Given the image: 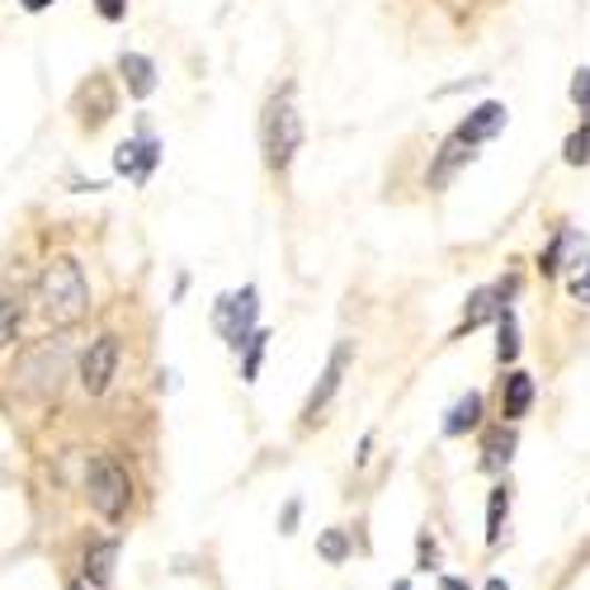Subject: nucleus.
I'll return each instance as SVG.
<instances>
[{"mask_svg": "<svg viewBox=\"0 0 590 590\" xmlns=\"http://www.w3.org/2000/svg\"><path fill=\"white\" fill-rule=\"evenodd\" d=\"M477 421H482V397H477V392H468V397H458L454 411L444 416V435H468Z\"/></svg>", "mask_w": 590, "mask_h": 590, "instance_id": "13", "label": "nucleus"}, {"mask_svg": "<svg viewBox=\"0 0 590 590\" xmlns=\"http://www.w3.org/2000/svg\"><path fill=\"white\" fill-rule=\"evenodd\" d=\"M114 558H118L114 539H104V544H95L91 552H85V586H95V590L110 586L114 581Z\"/></svg>", "mask_w": 590, "mask_h": 590, "instance_id": "11", "label": "nucleus"}, {"mask_svg": "<svg viewBox=\"0 0 590 590\" xmlns=\"http://www.w3.org/2000/svg\"><path fill=\"white\" fill-rule=\"evenodd\" d=\"M118 71H123V85H128L137 100H147L156 91V66H152V58H142V52H123Z\"/></svg>", "mask_w": 590, "mask_h": 590, "instance_id": "10", "label": "nucleus"}, {"mask_svg": "<svg viewBox=\"0 0 590 590\" xmlns=\"http://www.w3.org/2000/svg\"><path fill=\"white\" fill-rule=\"evenodd\" d=\"M510 289H515V283H510ZM510 289H506V283H500V289H477V293L468 298V312H463V331L482 327V321H487V317H500V308H506V302H500V298H506Z\"/></svg>", "mask_w": 590, "mask_h": 590, "instance_id": "12", "label": "nucleus"}, {"mask_svg": "<svg viewBox=\"0 0 590 590\" xmlns=\"http://www.w3.org/2000/svg\"><path fill=\"white\" fill-rule=\"evenodd\" d=\"M39 293H43L48 321H76L85 308H91V283H85L76 260H52Z\"/></svg>", "mask_w": 590, "mask_h": 590, "instance_id": "1", "label": "nucleus"}, {"mask_svg": "<svg viewBox=\"0 0 590 590\" xmlns=\"http://www.w3.org/2000/svg\"><path fill=\"white\" fill-rule=\"evenodd\" d=\"M439 590H468V586H463L458 577H444V581H439Z\"/></svg>", "mask_w": 590, "mask_h": 590, "instance_id": "28", "label": "nucleus"}, {"mask_svg": "<svg viewBox=\"0 0 590 590\" xmlns=\"http://www.w3.org/2000/svg\"><path fill=\"white\" fill-rule=\"evenodd\" d=\"M71 590H95V586H85V581H76V586H71Z\"/></svg>", "mask_w": 590, "mask_h": 590, "instance_id": "30", "label": "nucleus"}, {"mask_svg": "<svg viewBox=\"0 0 590 590\" xmlns=\"http://www.w3.org/2000/svg\"><path fill=\"white\" fill-rule=\"evenodd\" d=\"M463 161H473V147H468V142H458V137H449V142H444V152H439V161H435V170H431V185L439 189L463 166Z\"/></svg>", "mask_w": 590, "mask_h": 590, "instance_id": "14", "label": "nucleus"}, {"mask_svg": "<svg viewBox=\"0 0 590 590\" xmlns=\"http://www.w3.org/2000/svg\"><path fill=\"white\" fill-rule=\"evenodd\" d=\"M293 525H298V500H293L289 510H283V534H293Z\"/></svg>", "mask_w": 590, "mask_h": 590, "instance_id": "26", "label": "nucleus"}, {"mask_svg": "<svg viewBox=\"0 0 590 590\" xmlns=\"http://www.w3.org/2000/svg\"><path fill=\"white\" fill-rule=\"evenodd\" d=\"M571 100H577L581 114H590V66H581L577 76H571Z\"/></svg>", "mask_w": 590, "mask_h": 590, "instance_id": "22", "label": "nucleus"}, {"mask_svg": "<svg viewBox=\"0 0 590 590\" xmlns=\"http://www.w3.org/2000/svg\"><path fill=\"white\" fill-rule=\"evenodd\" d=\"M48 6H52V0H24V10H29V14H39V10H48Z\"/></svg>", "mask_w": 590, "mask_h": 590, "instance_id": "27", "label": "nucleus"}, {"mask_svg": "<svg viewBox=\"0 0 590 590\" xmlns=\"http://www.w3.org/2000/svg\"><path fill=\"white\" fill-rule=\"evenodd\" d=\"M562 156H567V166H590V123H586V128H577V133L567 137Z\"/></svg>", "mask_w": 590, "mask_h": 590, "instance_id": "19", "label": "nucleus"}, {"mask_svg": "<svg viewBox=\"0 0 590 590\" xmlns=\"http://www.w3.org/2000/svg\"><path fill=\"white\" fill-rule=\"evenodd\" d=\"M85 496H91V506L104 515V520H123V515H128L133 482L114 458L100 454V458H91V473H85Z\"/></svg>", "mask_w": 590, "mask_h": 590, "instance_id": "3", "label": "nucleus"}, {"mask_svg": "<svg viewBox=\"0 0 590 590\" xmlns=\"http://www.w3.org/2000/svg\"><path fill=\"white\" fill-rule=\"evenodd\" d=\"M345 369H350V345H341L331 354V364H327V373H321V383L312 387V397H308V406H302V421H317V411L327 406L331 397H335V387H341V379H345Z\"/></svg>", "mask_w": 590, "mask_h": 590, "instance_id": "7", "label": "nucleus"}, {"mask_svg": "<svg viewBox=\"0 0 590 590\" xmlns=\"http://www.w3.org/2000/svg\"><path fill=\"white\" fill-rule=\"evenodd\" d=\"M20 302L14 298H0V345H10L14 341V331H20Z\"/></svg>", "mask_w": 590, "mask_h": 590, "instance_id": "20", "label": "nucleus"}, {"mask_svg": "<svg viewBox=\"0 0 590 590\" xmlns=\"http://www.w3.org/2000/svg\"><path fill=\"white\" fill-rule=\"evenodd\" d=\"M161 161V147L152 137H137V142H123V147L114 152V170L118 175H133V180H147V175L156 170Z\"/></svg>", "mask_w": 590, "mask_h": 590, "instance_id": "6", "label": "nucleus"}, {"mask_svg": "<svg viewBox=\"0 0 590 590\" xmlns=\"http://www.w3.org/2000/svg\"><path fill=\"white\" fill-rule=\"evenodd\" d=\"M571 293H577L581 302H590V270H586V275H577V279H571Z\"/></svg>", "mask_w": 590, "mask_h": 590, "instance_id": "25", "label": "nucleus"}, {"mask_svg": "<svg viewBox=\"0 0 590 590\" xmlns=\"http://www.w3.org/2000/svg\"><path fill=\"white\" fill-rule=\"evenodd\" d=\"M95 10L104 20H123V14H128V0H95Z\"/></svg>", "mask_w": 590, "mask_h": 590, "instance_id": "23", "label": "nucleus"}, {"mask_svg": "<svg viewBox=\"0 0 590 590\" xmlns=\"http://www.w3.org/2000/svg\"><path fill=\"white\" fill-rule=\"evenodd\" d=\"M487 590H510V586H506V581H500V577H491V581H487Z\"/></svg>", "mask_w": 590, "mask_h": 590, "instance_id": "29", "label": "nucleus"}, {"mask_svg": "<svg viewBox=\"0 0 590 590\" xmlns=\"http://www.w3.org/2000/svg\"><path fill=\"white\" fill-rule=\"evenodd\" d=\"M256 317H260V293H256V283H246L241 293L218 298V308H213V327H218L222 341L241 354L246 341L256 335Z\"/></svg>", "mask_w": 590, "mask_h": 590, "instance_id": "4", "label": "nucleus"}, {"mask_svg": "<svg viewBox=\"0 0 590 590\" xmlns=\"http://www.w3.org/2000/svg\"><path fill=\"white\" fill-rule=\"evenodd\" d=\"M265 341H270V335H265V331H256V335H250V341H246V360H241V379H246V383H256L260 360H265Z\"/></svg>", "mask_w": 590, "mask_h": 590, "instance_id": "18", "label": "nucleus"}, {"mask_svg": "<svg viewBox=\"0 0 590 590\" xmlns=\"http://www.w3.org/2000/svg\"><path fill=\"white\" fill-rule=\"evenodd\" d=\"M529 402H534V379L529 373H506V379H500V416L506 421H520L525 411H529Z\"/></svg>", "mask_w": 590, "mask_h": 590, "instance_id": "9", "label": "nucleus"}, {"mask_svg": "<svg viewBox=\"0 0 590 590\" xmlns=\"http://www.w3.org/2000/svg\"><path fill=\"white\" fill-rule=\"evenodd\" d=\"M500 128H506V104H482V110H473L468 118H463L458 123V142H468V147H473V142H487V137H496Z\"/></svg>", "mask_w": 590, "mask_h": 590, "instance_id": "8", "label": "nucleus"}, {"mask_svg": "<svg viewBox=\"0 0 590 590\" xmlns=\"http://www.w3.org/2000/svg\"><path fill=\"white\" fill-rule=\"evenodd\" d=\"M317 548H321V558H327V562H345V552H350V544H345V534H341V529H327Z\"/></svg>", "mask_w": 590, "mask_h": 590, "instance_id": "21", "label": "nucleus"}, {"mask_svg": "<svg viewBox=\"0 0 590 590\" xmlns=\"http://www.w3.org/2000/svg\"><path fill=\"white\" fill-rule=\"evenodd\" d=\"M260 142H265V161H270L275 170H283L293 161V152L302 147V118L293 114L289 100H270V104H265Z\"/></svg>", "mask_w": 590, "mask_h": 590, "instance_id": "2", "label": "nucleus"}, {"mask_svg": "<svg viewBox=\"0 0 590 590\" xmlns=\"http://www.w3.org/2000/svg\"><path fill=\"white\" fill-rule=\"evenodd\" d=\"M510 458H515V431H510V425H500V431L487 435V458H482V463L496 473V468H506Z\"/></svg>", "mask_w": 590, "mask_h": 590, "instance_id": "15", "label": "nucleus"}, {"mask_svg": "<svg viewBox=\"0 0 590 590\" xmlns=\"http://www.w3.org/2000/svg\"><path fill=\"white\" fill-rule=\"evenodd\" d=\"M392 590H411V586H406V581H397V586H392Z\"/></svg>", "mask_w": 590, "mask_h": 590, "instance_id": "31", "label": "nucleus"}, {"mask_svg": "<svg viewBox=\"0 0 590 590\" xmlns=\"http://www.w3.org/2000/svg\"><path fill=\"white\" fill-rule=\"evenodd\" d=\"M118 335H100V341H91V350H85L81 360V387L91 392V397H100V392H110L114 373H118Z\"/></svg>", "mask_w": 590, "mask_h": 590, "instance_id": "5", "label": "nucleus"}, {"mask_svg": "<svg viewBox=\"0 0 590 590\" xmlns=\"http://www.w3.org/2000/svg\"><path fill=\"white\" fill-rule=\"evenodd\" d=\"M500 341H496V360L500 364H515V354H520V327H515V312L500 308Z\"/></svg>", "mask_w": 590, "mask_h": 590, "instance_id": "16", "label": "nucleus"}, {"mask_svg": "<svg viewBox=\"0 0 590 590\" xmlns=\"http://www.w3.org/2000/svg\"><path fill=\"white\" fill-rule=\"evenodd\" d=\"M506 510H510V491L496 487L491 491V506H487V544L491 548L500 544V534H506Z\"/></svg>", "mask_w": 590, "mask_h": 590, "instance_id": "17", "label": "nucleus"}, {"mask_svg": "<svg viewBox=\"0 0 590 590\" xmlns=\"http://www.w3.org/2000/svg\"><path fill=\"white\" fill-rule=\"evenodd\" d=\"M435 558H439V552H435V539H425V534H421V567L431 571V567H435Z\"/></svg>", "mask_w": 590, "mask_h": 590, "instance_id": "24", "label": "nucleus"}]
</instances>
